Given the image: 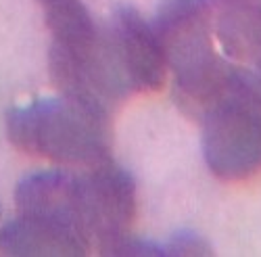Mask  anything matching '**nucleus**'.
Masks as SVG:
<instances>
[{"instance_id":"1","label":"nucleus","mask_w":261,"mask_h":257,"mask_svg":"<svg viewBox=\"0 0 261 257\" xmlns=\"http://www.w3.org/2000/svg\"><path fill=\"white\" fill-rule=\"evenodd\" d=\"M17 218L0 228L3 255H88L94 249L84 176L38 171L15 190Z\"/></svg>"},{"instance_id":"2","label":"nucleus","mask_w":261,"mask_h":257,"mask_svg":"<svg viewBox=\"0 0 261 257\" xmlns=\"http://www.w3.org/2000/svg\"><path fill=\"white\" fill-rule=\"evenodd\" d=\"M50 32L48 69L59 92L109 111L127 98L109 55L107 34L82 0H38Z\"/></svg>"},{"instance_id":"3","label":"nucleus","mask_w":261,"mask_h":257,"mask_svg":"<svg viewBox=\"0 0 261 257\" xmlns=\"http://www.w3.org/2000/svg\"><path fill=\"white\" fill-rule=\"evenodd\" d=\"M7 138L25 155L90 169L111 159V113L63 94L40 98L7 113Z\"/></svg>"},{"instance_id":"4","label":"nucleus","mask_w":261,"mask_h":257,"mask_svg":"<svg viewBox=\"0 0 261 257\" xmlns=\"http://www.w3.org/2000/svg\"><path fill=\"white\" fill-rule=\"evenodd\" d=\"M203 130V157L222 182L261 174V86L230 65L222 86L194 115Z\"/></svg>"},{"instance_id":"5","label":"nucleus","mask_w":261,"mask_h":257,"mask_svg":"<svg viewBox=\"0 0 261 257\" xmlns=\"http://www.w3.org/2000/svg\"><path fill=\"white\" fill-rule=\"evenodd\" d=\"M153 28L167 67L176 78L178 102L194 117L230 69L213 44L209 0H165Z\"/></svg>"},{"instance_id":"6","label":"nucleus","mask_w":261,"mask_h":257,"mask_svg":"<svg viewBox=\"0 0 261 257\" xmlns=\"http://www.w3.org/2000/svg\"><path fill=\"white\" fill-rule=\"evenodd\" d=\"M82 176L88 195L94 249L102 255H121L123 247L132 239V226L138 211L132 174L109 159L86 169Z\"/></svg>"},{"instance_id":"7","label":"nucleus","mask_w":261,"mask_h":257,"mask_svg":"<svg viewBox=\"0 0 261 257\" xmlns=\"http://www.w3.org/2000/svg\"><path fill=\"white\" fill-rule=\"evenodd\" d=\"M105 34L113 67L127 94L159 92L167 80V63L155 28L136 9L119 7Z\"/></svg>"},{"instance_id":"8","label":"nucleus","mask_w":261,"mask_h":257,"mask_svg":"<svg viewBox=\"0 0 261 257\" xmlns=\"http://www.w3.org/2000/svg\"><path fill=\"white\" fill-rule=\"evenodd\" d=\"M213 32L224 53L251 61L261 25V0H209Z\"/></svg>"},{"instance_id":"9","label":"nucleus","mask_w":261,"mask_h":257,"mask_svg":"<svg viewBox=\"0 0 261 257\" xmlns=\"http://www.w3.org/2000/svg\"><path fill=\"white\" fill-rule=\"evenodd\" d=\"M165 255H211L209 243L194 230H178L163 245Z\"/></svg>"},{"instance_id":"10","label":"nucleus","mask_w":261,"mask_h":257,"mask_svg":"<svg viewBox=\"0 0 261 257\" xmlns=\"http://www.w3.org/2000/svg\"><path fill=\"white\" fill-rule=\"evenodd\" d=\"M253 63H257V67L261 69V25H259V34H257V42H255V50H253Z\"/></svg>"},{"instance_id":"11","label":"nucleus","mask_w":261,"mask_h":257,"mask_svg":"<svg viewBox=\"0 0 261 257\" xmlns=\"http://www.w3.org/2000/svg\"><path fill=\"white\" fill-rule=\"evenodd\" d=\"M0 213H3V207H0Z\"/></svg>"}]
</instances>
